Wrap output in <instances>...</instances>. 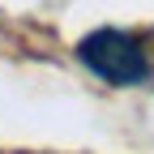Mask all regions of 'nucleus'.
<instances>
[{
    "label": "nucleus",
    "mask_w": 154,
    "mask_h": 154,
    "mask_svg": "<svg viewBox=\"0 0 154 154\" xmlns=\"http://www.w3.org/2000/svg\"><path fill=\"white\" fill-rule=\"evenodd\" d=\"M77 56L82 64L107 86H141L150 77V60H146V47L137 43L133 34L124 30H90L82 43H77Z\"/></svg>",
    "instance_id": "1"
}]
</instances>
